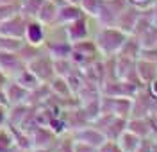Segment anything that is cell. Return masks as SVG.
I'll list each match as a JSON object with an SVG mask.
<instances>
[{
	"label": "cell",
	"instance_id": "obj_1",
	"mask_svg": "<svg viewBox=\"0 0 157 152\" xmlns=\"http://www.w3.org/2000/svg\"><path fill=\"white\" fill-rule=\"evenodd\" d=\"M128 34H125L123 30H120L118 27H98L97 34H95V43L97 49L100 52L102 57H109V56H116L123 41L127 40Z\"/></svg>",
	"mask_w": 157,
	"mask_h": 152
},
{
	"label": "cell",
	"instance_id": "obj_2",
	"mask_svg": "<svg viewBox=\"0 0 157 152\" xmlns=\"http://www.w3.org/2000/svg\"><path fill=\"white\" fill-rule=\"evenodd\" d=\"M27 68H29L41 82L48 84L54 77H56V72H54V59L50 57V54L47 50L43 54H39L36 59H32L30 63H27Z\"/></svg>",
	"mask_w": 157,
	"mask_h": 152
},
{
	"label": "cell",
	"instance_id": "obj_3",
	"mask_svg": "<svg viewBox=\"0 0 157 152\" xmlns=\"http://www.w3.org/2000/svg\"><path fill=\"white\" fill-rule=\"evenodd\" d=\"M100 113H109L114 116H130V99L127 97H100Z\"/></svg>",
	"mask_w": 157,
	"mask_h": 152
},
{
	"label": "cell",
	"instance_id": "obj_4",
	"mask_svg": "<svg viewBox=\"0 0 157 152\" xmlns=\"http://www.w3.org/2000/svg\"><path fill=\"white\" fill-rule=\"evenodd\" d=\"M57 134L48 125H36L30 131V142L32 149H56L57 145Z\"/></svg>",
	"mask_w": 157,
	"mask_h": 152
},
{
	"label": "cell",
	"instance_id": "obj_5",
	"mask_svg": "<svg viewBox=\"0 0 157 152\" xmlns=\"http://www.w3.org/2000/svg\"><path fill=\"white\" fill-rule=\"evenodd\" d=\"M25 66H27V64H25V61L20 57L18 52L0 50V70L6 73L7 79H14Z\"/></svg>",
	"mask_w": 157,
	"mask_h": 152
},
{
	"label": "cell",
	"instance_id": "obj_6",
	"mask_svg": "<svg viewBox=\"0 0 157 152\" xmlns=\"http://www.w3.org/2000/svg\"><path fill=\"white\" fill-rule=\"evenodd\" d=\"M71 138H73V140H77V142L88 143V145L95 147V149H98L102 143L107 142L105 134H104L102 131H98L93 123H88V125H84V127H80V129L71 131Z\"/></svg>",
	"mask_w": 157,
	"mask_h": 152
},
{
	"label": "cell",
	"instance_id": "obj_7",
	"mask_svg": "<svg viewBox=\"0 0 157 152\" xmlns=\"http://www.w3.org/2000/svg\"><path fill=\"white\" fill-rule=\"evenodd\" d=\"M27 18L18 13L7 21L0 23V36H9V38H23L25 40V29H27Z\"/></svg>",
	"mask_w": 157,
	"mask_h": 152
},
{
	"label": "cell",
	"instance_id": "obj_8",
	"mask_svg": "<svg viewBox=\"0 0 157 152\" xmlns=\"http://www.w3.org/2000/svg\"><path fill=\"white\" fill-rule=\"evenodd\" d=\"M89 18H91V16L84 14V16H80L78 20L71 21L68 25H64L66 38H68V41L71 45L77 43V41H82V40H88L89 38V25H88Z\"/></svg>",
	"mask_w": 157,
	"mask_h": 152
},
{
	"label": "cell",
	"instance_id": "obj_9",
	"mask_svg": "<svg viewBox=\"0 0 157 152\" xmlns=\"http://www.w3.org/2000/svg\"><path fill=\"white\" fill-rule=\"evenodd\" d=\"M4 93H6V99H7V104L9 106H18V104H29V95L30 91L25 90L21 84L14 81V79H9L6 88H4Z\"/></svg>",
	"mask_w": 157,
	"mask_h": 152
},
{
	"label": "cell",
	"instance_id": "obj_10",
	"mask_svg": "<svg viewBox=\"0 0 157 152\" xmlns=\"http://www.w3.org/2000/svg\"><path fill=\"white\" fill-rule=\"evenodd\" d=\"M139 14H141V11L137 9L136 6H130L128 4L125 9L120 13V16L116 18V23H114V27H118L120 30H123L125 34H132V30L136 27V21L139 18Z\"/></svg>",
	"mask_w": 157,
	"mask_h": 152
},
{
	"label": "cell",
	"instance_id": "obj_11",
	"mask_svg": "<svg viewBox=\"0 0 157 152\" xmlns=\"http://www.w3.org/2000/svg\"><path fill=\"white\" fill-rule=\"evenodd\" d=\"M47 40V25H43L39 20H29L27 21V29H25V41L30 45H38L43 47Z\"/></svg>",
	"mask_w": 157,
	"mask_h": 152
},
{
	"label": "cell",
	"instance_id": "obj_12",
	"mask_svg": "<svg viewBox=\"0 0 157 152\" xmlns=\"http://www.w3.org/2000/svg\"><path fill=\"white\" fill-rule=\"evenodd\" d=\"M80 16H84V11L80 9V6L77 4H59L57 9V25H68L71 21L78 20Z\"/></svg>",
	"mask_w": 157,
	"mask_h": 152
},
{
	"label": "cell",
	"instance_id": "obj_13",
	"mask_svg": "<svg viewBox=\"0 0 157 152\" xmlns=\"http://www.w3.org/2000/svg\"><path fill=\"white\" fill-rule=\"evenodd\" d=\"M136 73L139 77L141 84L145 82H152L157 77V63H152V61H145V59H136Z\"/></svg>",
	"mask_w": 157,
	"mask_h": 152
},
{
	"label": "cell",
	"instance_id": "obj_14",
	"mask_svg": "<svg viewBox=\"0 0 157 152\" xmlns=\"http://www.w3.org/2000/svg\"><path fill=\"white\" fill-rule=\"evenodd\" d=\"M127 129L139 138H150V118L148 116H130L127 120Z\"/></svg>",
	"mask_w": 157,
	"mask_h": 152
},
{
	"label": "cell",
	"instance_id": "obj_15",
	"mask_svg": "<svg viewBox=\"0 0 157 152\" xmlns=\"http://www.w3.org/2000/svg\"><path fill=\"white\" fill-rule=\"evenodd\" d=\"M57 9H59V4L52 2V0H45V4L41 6L36 20H39L43 25H54L56 20H57Z\"/></svg>",
	"mask_w": 157,
	"mask_h": 152
},
{
	"label": "cell",
	"instance_id": "obj_16",
	"mask_svg": "<svg viewBox=\"0 0 157 152\" xmlns=\"http://www.w3.org/2000/svg\"><path fill=\"white\" fill-rule=\"evenodd\" d=\"M139 50H141L139 38L134 36V34H128L127 40L123 41L120 52H118V56H123V57H128V59H137L139 57Z\"/></svg>",
	"mask_w": 157,
	"mask_h": 152
},
{
	"label": "cell",
	"instance_id": "obj_17",
	"mask_svg": "<svg viewBox=\"0 0 157 152\" xmlns=\"http://www.w3.org/2000/svg\"><path fill=\"white\" fill-rule=\"evenodd\" d=\"M141 140L143 138H139L134 132H130L128 129H125V131L120 134V138L116 140V143H118V147L121 149V152H136V149L139 147Z\"/></svg>",
	"mask_w": 157,
	"mask_h": 152
},
{
	"label": "cell",
	"instance_id": "obj_18",
	"mask_svg": "<svg viewBox=\"0 0 157 152\" xmlns=\"http://www.w3.org/2000/svg\"><path fill=\"white\" fill-rule=\"evenodd\" d=\"M48 88H50L52 95H54L56 99H68V97H73V93H71V90H70V86H68V81H66L64 77L56 75V77L48 82Z\"/></svg>",
	"mask_w": 157,
	"mask_h": 152
},
{
	"label": "cell",
	"instance_id": "obj_19",
	"mask_svg": "<svg viewBox=\"0 0 157 152\" xmlns=\"http://www.w3.org/2000/svg\"><path fill=\"white\" fill-rule=\"evenodd\" d=\"M14 81L18 82V84H21L25 90H29V91L36 90L38 86H41V84H45V82L39 81L38 77H36V75H34V73H32L27 66H25V68H23V70L20 72L16 77H14Z\"/></svg>",
	"mask_w": 157,
	"mask_h": 152
},
{
	"label": "cell",
	"instance_id": "obj_20",
	"mask_svg": "<svg viewBox=\"0 0 157 152\" xmlns=\"http://www.w3.org/2000/svg\"><path fill=\"white\" fill-rule=\"evenodd\" d=\"M43 4H45V0H20V13L27 20H34Z\"/></svg>",
	"mask_w": 157,
	"mask_h": 152
},
{
	"label": "cell",
	"instance_id": "obj_21",
	"mask_svg": "<svg viewBox=\"0 0 157 152\" xmlns=\"http://www.w3.org/2000/svg\"><path fill=\"white\" fill-rule=\"evenodd\" d=\"M77 70V66L73 64V61L70 59V57H61V59H54V72H56V75L59 77H68L70 73H73V72Z\"/></svg>",
	"mask_w": 157,
	"mask_h": 152
},
{
	"label": "cell",
	"instance_id": "obj_22",
	"mask_svg": "<svg viewBox=\"0 0 157 152\" xmlns=\"http://www.w3.org/2000/svg\"><path fill=\"white\" fill-rule=\"evenodd\" d=\"M20 150L14 143V138L7 127H0V152H16Z\"/></svg>",
	"mask_w": 157,
	"mask_h": 152
},
{
	"label": "cell",
	"instance_id": "obj_23",
	"mask_svg": "<svg viewBox=\"0 0 157 152\" xmlns=\"http://www.w3.org/2000/svg\"><path fill=\"white\" fill-rule=\"evenodd\" d=\"M25 45L23 38H9V36H0V50L4 52H20V49Z\"/></svg>",
	"mask_w": 157,
	"mask_h": 152
},
{
	"label": "cell",
	"instance_id": "obj_24",
	"mask_svg": "<svg viewBox=\"0 0 157 152\" xmlns=\"http://www.w3.org/2000/svg\"><path fill=\"white\" fill-rule=\"evenodd\" d=\"M20 13V4H0V23L7 21Z\"/></svg>",
	"mask_w": 157,
	"mask_h": 152
},
{
	"label": "cell",
	"instance_id": "obj_25",
	"mask_svg": "<svg viewBox=\"0 0 157 152\" xmlns=\"http://www.w3.org/2000/svg\"><path fill=\"white\" fill-rule=\"evenodd\" d=\"M100 2H102V0H80L78 6H80V9L84 11V14L95 18L97 13H98V7H100Z\"/></svg>",
	"mask_w": 157,
	"mask_h": 152
},
{
	"label": "cell",
	"instance_id": "obj_26",
	"mask_svg": "<svg viewBox=\"0 0 157 152\" xmlns=\"http://www.w3.org/2000/svg\"><path fill=\"white\" fill-rule=\"evenodd\" d=\"M137 59H145V61L157 63V47H141L139 57H137Z\"/></svg>",
	"mask_w": 157,
	"mask_h": 152
},
{
	"label": "cell",
	"instance_id": "obj_27",
	"mask_svg": "<svg viewBox=\"0 0 157 152\" xmlns=\"http://www.w3.org/2000/svg\"><path fill=\"white\" fill-rule=\"evenodd\" d=\"M56 152H73V138H71V134H70V138H64V140L57 142Z\"/></svg>",
	"mask_w": 157,
	"mask_h": 152
},
{
	"label": "cell",
	"instance_id": "obj_28",
	"mask_svg": "<svg viewBox=\"0 0 157 152\" xmlns=\"http://www.w3.org/2000/svg\"><path fill=\"white\" fill-rule=\"evenodd\" d=\"M97 152H121V149L118 147L116 142H111V140H107L105 143H102V145L98 147Z\"/></svg>",
	"mask_w": 157,
	"mask_h": 152
},
{
	"label": "cell",
	"instance_id": "obj_29",
	"mask_svg": "<svg viewBox=\"0 0 157 152\" xmlns=\"http://www.w3.org/2000/svg\"><path fill=\"white\" fill-rule=\"evenodd\" d=\"M73 152H97V149L88 145V143H84V142L73 140Z\"/></svg>",
	"mask_w": 157,
	"mask_h": 152
},
{
	"label": "cell",
	"instance_id": "obj_30",
	"mask_svg": "<svg viewBox=\"0 0 157 152\" xmlns=\"http://www.w3.org/2000/svg\"><path fill=\"white\" fill-rule=\"evenodd\" d=\"M150 118V138L155 142L157 140V115H148Z\"/></svg>",
	"mask_w": 157,
	"mask_h": 152
},
{
	"label": "cell",
	"instance_id": "obj_31",
	"mask_svg": "<svg viewBox=\"0 0 157 152\" xmlns=\"http://www.w3.org/2000/svg\"><path fill=\"white\" fill-rule=\"evenodd\" d=\"M7 115H9V106H0V127L7 125Z\"/></svg>",
	"mask_w": 157,
	"mask_h": 152
},
{
	"label": "cell",
	"instance_id": "obj_32",
	"mask_svg": "<svg viewBox=\"0 0 157 152\" xmlns=\"http://www.w3.org/2000/svg\"><path fill=\"white\" fill-rule=\"evenodd\" d=\"M150 16H152V25L157 27V0L152 4V9H150Z\"/></svg>",
	"mask_w": 157,
	"mask_h": 152
},
{
	"label": "cell",
	"instance_id": "obj_33",
	"mask_svg": "<svg viewBox=\"0 0 157 152\" xmlns=\"http://www.w3.org/2000/svg\"><path fill=\"white\" fill-rule=\"evenodd\" d=\"M147 86H148V91L152 93V97H154V99H157V77L152 82H148Z\"/></svg>",
	"mask_w": 157,
	"mask_h": 152
},
{
	"label": "cell",
	"instance_id": "obj_34",
	"mask_svg": "<svg viewBox=\"0 0 157 152\" xmlns=\"http://www.w3.org/2000/svg\"><path fill=\"white\" fill-rule=\"evenodd\" d=\"M134 4V6H148V4H154V0H128V4Z\"/></svg>",
	"mask_w": 157,
	"mask_h": 152
},
{
	"label": "cell",
	"instance_id": "obj_35",
	"mask_svg": "<svg viewBox=\"0 0 157 152\" xmlns=\"http://www.w3.org/2000/svg\"><path fill=\"white\" fill-rule=\"evenodd\" d=\"M7 81H9V79L6 77V73H4V72L0 70V90H4V88H6V84H7Z\"/></svg>",
	"mask_w": 157,
	"mask_h": 152
},
{
	"label": "cell",
	"instance_id": "obj_36",
	"mask_svg": "<svg viewBox=\"0 0 157 152\" xmlns=\"http://www.w3.org/2000/svg\"><path fill=\"white\" fill-rule=\"evenodd\" d=\"M0 106H9V104H7V99H6L4 90H0Z\"/></svg>",
	"mask_w": 157,
	"mask_h": 152
},
{
	"label": "cell",
	"instance_id": "obj_37",
	"mask_svg": "<svg viewBox=\"0 0 157 152\" xmlns=\"http://www.w3.org/2000/svg\"><path fill=\"white\" fill-rule=\"evenodd\" d=\"M0 4H20V0H0Z\"/></svg>",
	"mask_w": 157,
	"mask_h": 152
},
{
	"label": "cell",
	"instance_id": "obj_38",
	"mask_svg": "<svg viewBox=\"0 0 157 152\" xmlns=\"http://www.w3.org/2000/svg\"><path fill=\"white\" fill-rule=\"evenodd\" d=\"M150 152H157V147H155V145L152 147V150H150Z\"/></svg>",
	"mask_w": 157,
	"mask_h": 152
},
{
	"label": "cell",
	"instance_id": "obj_39",
	"mask_svg": "<svg viewBox=\"0 0 157 152\" xmlns=\"http://www.w3.org/2000/svg\"><path fill=\"white\" fill-rule=\"evenodd\" d=\"M52 2H56V4H61V2H59V0H52Z\"/></svg>",
	"mask_w": 157,
	"mask_h": 152
},
{
	"label": "cell",
	"instance_id": "obj_40",
	"mask_svg": "<svg viewBox=\"0 0 157 152\" xmlns=\"http://www.w3.org/2000/svg\"><path fill=\"white\" fill-rule=\"evenodd\" d=\"M16 152H30V150H16Z\"/></svg>",
	"mask_w": 157,
	"mask_h": 152
},
{
	"label": "cell",
	"instance_id": "obj_41",
	"mask_svg": "<svg viewBox=\"0 0 157 152\" xmlns=\"http://www.w3.org/2000/svg\"><path fill=\"white\" fill-rule=\"evenodd\" d=\"M154 145H155V147H157V140H155V142H154Z\"/></svg>",
	"mask_w": 157,
	"mask_h": 152
}]
</instances>
